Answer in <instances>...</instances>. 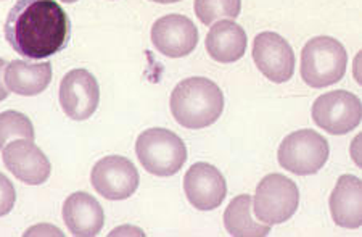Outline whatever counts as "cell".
<instances>
[{
	"instance_id": "14",
	"label": "cell",
	"mask_w": 362,
	"mask_h": 237,
	"mask_svg": "<svg viewBox=\"0 0 362 237\" xmlns=\"http://www.w3.org/2000/svg\"><path fill=\"white\" fill-rule=\"evenodd\" d=\"M63 221L76 237H95L103 229L105 213L95 197L74 192L63 204Z\"/></svg>"
},
{
	"instance_id": "11",
	"label": "cell",
	"mask_w": 362,
	"mask_h": 237,
	"mask_svg": "<svg viewBox=\"0 0 362 237\" xmlns=\"http://www.w3.org/2000/svg\"><path fill=\"white\" fill-rule=\"evenodd\" d=\"M2 158L11 175L29 186H39L50 178V161L34 141L18 139L8 142L2 149Z\"/></svg>"
},
{
	"instance_id": "7",
	"label": "cell",
	"mask_w": 362,
	"mask_h": 237,
	"mask_svg": "<svg viewBox=\"0 0 362 237\" xmlns=\"http://www.w3.org/2000/svg\"><path fill=\"white\" fill-rule=\"evenodd\" d=\"M362 103L358 96L348 91L327 92L313 105V120L319 128L334 136L351 132L361 125Z\"/></svg>"
},
{
	"instance_id": "12",
	"label": "cell",
	"mask_w": 362,
	"mask_h": 237,
	"mask_svg": "<svg viewBox=\"0 0 362 237\" xmlns=\"http://www.w3.org/2000/svg\"><path fill=\"white\" fill-rule=\"evenodd\" d=\"M151 44L169 59L190 55L198 44V30L184 15H166L151 26Z\"/></svg>"
},
{
	"instance_id": "3",
	"label": "cell",
	"mask_w": 362,
	"mask_h": 237,
	"mask_svg": "<svg viewBox=\"0 0 362 237\" xmlns=\"http://www.w3.org/2000/svg\"><path fill=\"white\" fill-rule=\"evenodd\" d=\"M348 68V52L330 36L309 39L301 52V78L309 88L322 89L341 81Z\"/></svg>"
},
{
	"instance_id": "13",
	"label": "cell",
	"mask_w": 362,
	"mask_h": 237,
	"mask_svg": "<svg viewBox=\"0 0 362 237\" xmlns=\"http://www.w3.org/2000/svg\"><path fill=\"white\" fill-rule=\"evenodd\" d=\"M184 192L197 210L211 212L227 195L226 179L216 166L198 161L184 176Z\"/></svg>"
},
{
	"instance_id": "15",
	"label": "cell",
	"mask_w": 362,
	"mask_h": 237,
	"mask_svg": "<svg viewBox=\"0 0 362 237\" xmlns=\"http://www.w3.org/2000/svg\"><path fill=\"white\" fill-rule=\"evenodd\" d=\"M330 213L335 224L358 229L362 224V183L358 176L343 175L330 195Z\"/></svg>"
},
{
	"instance_id": "23",
	"label": "cell",
	"mask_w": 362,
	"mask_h": 237,
	"mask_svg": "<svg viewBox=\"0 0 362 237\" xmlns=\"http://www.w3.org/2000/svg\"><path fill=\"white\" fill-rule=\"evenodd\" d=\"M113 236H139V237H144L145 233L140 228L136 226H119L113 229L112 233H110V237Z\"/></svg>"
},
{
	"instance_id": "19",
	"label": "cell",
	"mask_w": 362,
	"mask_h": 237,
	"mask_svg": "<svg viewBox=\"0 0 362 237\" xmlns=\"http://www.w3.org/2000/svg\"><path fill=\"white\" fill-rule=\"evenodd\" d=\"M240 10L242 0H195V15L206 26L221 18L235 20Z\"/></svg>"
},
{
	"instance_id": "8",
	"label": "cell",
	"mask_w": 362,
	"mask_h": 237,
	"mask_svg": "<svg viewBox=\"0 0 362 237\" xmlns=\"http://www.w3.org/2000/svg\"><path fill=\"white\" fill-rule=\"evenodd\" d=\"M139 171L132 161L121 155L98 160L90 173L93 189L107 200L129 199L139 187Z\"/></svg>"
},
{
	"instance_id": "1",
	"label": "cell",
	"mask_w": 362,
	"mask_h": 237,
	"mask_svg": "<svg viewBox=\"0 0 362 237\" xmlns=\"http://www.w3.org/2000/svg\"><path fill=\"white\" fill-rule=\"evenodd\" d=\"M4 33L16 54L44 60L66 47L69 20L55 0H18L10 10Z\"/></svg>"
},
{
	"instance_id": "20",
	"label": "cell",
	"mask_w": 362,
	"mask_h": 237,
	"mask_svg": "<svg viewBox=\"0 0 362 237\" xmlns=\"http://www.w3.org/2000/svg\"><path fill=\"white\" fill-rule=\"evenodd\" d=\"M15 137L34 141L36 132H34L31 120L26 115L13 112V110H7V112L0 113V150Z\"/></svg>"
},
{
	"instance_id": "25",
	"label": "cell",
	"mask_w": 362,
	"mask_h": 237,
	"mask_svg": "<svg viewBox=\"0 0 362 237\" xmlns=\"http://www.w3.org/2000/svg\"><path fill=\"white\" fill-rule=\"evenodd\" d=\"M151 2H156V4H176V2H180V0H151Z\"/></svg>"
},
{
	"instance_id": "18",
	"label": "cell",
	"mask_w": 362,
	"mask_h": 237,
	"mask_svg": "<svg viewBox=\"0 0 362 237\" xmlns=\"http://www.w3.org/2000/svg\"><path fill=\"white\" fill-rule=\"evenodd\" d=\"M253 197L248 194L233 199L224 212V226L233 237H264L271 233L269 224L259 223L253 215Z\"/></svg>"
},
{
	"instance_id": "2",
	"label": "cell",
	"mask_w": 362,
	"mask_h": 237,
	"mask_svg": "<svg viewBox=\"0 0 362 237\" xmlns=\"http://www.w3.org/2000/svg\"><path fill=\"white\" fill-rule=\"evenodd\" d=\"M171 113L187 129H203L223 115L224 94L211 79L195 76L180 81L171 94Z\"/></svg>"
},
{
	"instance_id": "21",
	"label": "cell",
	"mask_w": 362,
	"mask_h": 237,
	"mask_svg": "<svg viewBox=\"0 0 362 237\" xmlns=\"http://www.w3.org/2000/svg\"><path fill=\"white\" fill-rule=\"evenodd\" d=\"M16 202V192L10 179L0 173V216L8 215L13 210Z\"/></svg>"
},
{
	"instance_id": "9",
	"label": "cell",
	"mask_w": 362,
	"mask_h": 237,
	"mask_svg": "<svg viewBox=\"0 0 362 237\" xmlns=\"http://www.w3.org/2000/svg\"><path fill=\"white\" fill-rule=\"evenodd\" d=\"M60 103L71 120H89L100 103V86L95 76L84 68L66 73L60 83Z\"/></svg>"
},
{
	"instance_id": "5",
	"label": "cell",
	"mask_w": 362,
	"mask_h": 237,
	"mask_svg": "<svg viewBox=\"0 0 362 237\" xmlns=\"http://www.w3.org/2000/svg\"><path fill=\"white\" fill-rule=\"evenodd\" d=\"M300 205V190L290 178L272 173L262 178L253 199V212L261 223L282 224L295 215Z\"/></svg>"
},
{
	"instance_id": "4",
	"label": "cell",
	"mask_w": 362,
	"mask_h": 237,
	"mask_svg": "<svg viewBox=\"0 0 362 237\" xmlns=\"http://www.w3.org/2000/svg\"><path fill=\"white\" fill-rule=\"evenodd\" d=\"M136 154L142 168L160 178L174 176L187 161L184 141L165 128L144 131L137 137Z\"/></svg>"
},
{
	"instance_id": "6",
	"label": "cell",
	"mask_w": 362,
	"mask_h": 237,
	"mask_svg": "<svg viewBox=\"0 0 362 237\" xmlns=\"http://www.w3.org/2000/svg\"><path fill=\"white\" fill-rule=\"evenodd\" d=\"M327 139L313 129H300L288 134L280 144L277 157L284 170L298 176L316 175L329 160Z\"/></svg>"
},
{
	"instance_id": "24",
	"label": "cell",
	"mask_w": 362,
	"mask_h": 237,
	"mask_svg": "<svg viewBox=\"0 0 362 237\" xmlns=\"http://www.w3.org/2000/svg\"><path fill=\"white\" fill-rule=\"evenodd\" d=\"M7 67V62L4 59H0V102L5 100L10 94V91L7 89V86L4 84V69Z\"/></svg>"
},
{
	"instance_id": "22",
	"label": "cell",
	"mask_w": 362,
	"mask_h": 237,
	"mask_svg": "<svg viewBox=\"0 0 362 237\" xmlns=\"http://www.w3.org/2000/svg\"><path fill=\"white\" fill-rule=\"evenodd\" d=\"M31 236H58L63 237V233L57 226H52V224H37V226L29 228L25 237H31Z\"/></svg>"
},
{
	"instance_id": "17",
	"label": "cell",
	"mask_w": 362,
	"mask_h": 237,
	"mask_svg": "<svg viewBox=\"0 0 362 237\" xmlns=\"http://www.w3.org/2000/svg\"><path fill=\"white\" fill-rule=\"evenodd\" d=\"M50 63H29L26 60H13L5 67L4 81L10 92L25 97L39 96L52 83Z\"/></svg>"
},
{
	"instance_id": "10",
	"label": "cell",
	"mask_w": 362,
	"mask_h": 237,
	"mask_svg": "<svg viewBox=\"0 0 362 237\" xmlns=\"http://www.w3.org/2000/svg\"><path fill=\"white\" fill-rule=\"evenodd\" d=\"M253 60L272 83H287L295 73V52L287 39L277 33L264 31L255 37Z\"/></svg>"
},
{
	"instance_id": "26",
	"label": "cell",
	"mask_w": 362,
	"mask_h": 237,
	"mask_svg": "<svg viewBox=\"0 0 362 237\" xmlns=\"http://www.w3.org/2000/svg\"><path fill=\"white\" fill-rule=\"evenodd\" d=\"M62 2H65V4H74V2H78V0H62Z\"/></svg>"
},
{
	"instance_id": "16",
	"label": "cell",
	"mask_w": 362,
	"mask_h": 237,
	"mask_svg": "<svg viewBox=\"0 0 362 237\" xmlns=\"http://www.w3.org/2000/svg\"><path fill=\"white\" fill-rule=\"evenodd\" d=\"M247 33L232 20H219L206 36V52L219 63L238 62L247 52Z\"/></svg>"
}]
</instances>
